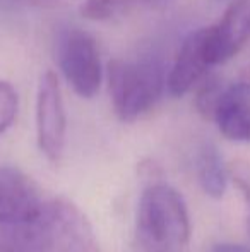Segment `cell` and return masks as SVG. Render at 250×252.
<instances>
[{
  "label": "cell",
  "mask_w": 250,
  "mask_h": 252,
  "mask_svg": "<svg viewBox=\"0 0 250 252\" xmlns=\"http://www.w3.org/2000/svg\"><path fill=\"white\" fill-rule=\"evenodd\" d=\"M9 232L23 252H103L87 216L65 197L45 199L33 221Z\"/></svg>",
  "instance_id": "cell-1"
},
{
  "label": "cell",
  "mask_w": 250,
  "mask_h": 252,
  "mask_svg": "<svg viewBox=\"0 0 250 252\" xmlns=\"http://www.w3.org/2000/svg\"><path fill=\"white\" fill-rule=\"evenodd\" d=\"M189 209L167 182L146 184L136 216V240L140 252H184L189 246Z\"/></svg>",
  "instance_id": "cell-2"
},
{
  "label": "cell",
  "mask_w": 250,
  "mask_h": 252,
  "mask_svg": "<svg viewBox=\"0 0 250 252\" xmlns=\"http://www.w3.org/2000/svg\"><path fill=\"white\" fill-rule=\"evenodd\" d=\"M167 88L163 65L153 57L115 59L108 63V91L122 122H134L160 101Z\"/></svg>",
  "instance_id": "cell-3"
},
{
  "label": "cell",
  "mask_w": 250,
  "mask_h": 252,
  "mask_svg": "<svg viewBox=\"0 0 250 252\" xmlns=\"http://www.w3.org/2000/svg\"><path fill=\"white\" fill-rule=\"evenodd\" d=\"M57 60L67 84L81 98H93L100 91L103 69L100 50L86 31L67 30L57 45Z\"/></svg>",
  "instance_id": "cell-4"
},
{
  "label": "cell",
  "mask_w": 250,
  "mask_h": 252,
  "mask_svg": "<svg viewBox=\"0 0 250 252\" xmlns=\"http://www.w3.org/2000/svg\"><path fill=\"white\" fill-rule=\"evenodd\" d=\"M65 108L60 83L55 72L41 74L36 93V139L40 151L50 161H58L65 148Z\"/></svg>",
  "instance_id": "cell-5"
},
{
  "label": "cell",
  "mask_w": 250,
  "mask_h": 252,
  "mask_svg": "<svg viewBox=\"0 0 250 252\" xmlns=\"http://www.w3.org/2000/svg\"><path fill=\"white\" fill-rule=\"evenodd\" d=\"M45 199L31 177L14 166H0V225L16 230L36 218Z\"/></svg>",
  "instance_id": "cell-6"
},
{
  "label": "cell",
  "mask_w": 250,
  "mask_h": 252,
  "mask_svg": "<svg viewBox=\"0 0 250 252\" xmlns=\"http://www.w3.org/2000/svg\"><path fill=\"white\" fill-rule=\"evenodd\" d=\"M250 38V0H235L216 24L204 28V50L211 65L231 60Z\"/></svg>",
  "instance_id": "cell-7"
},
{
  "label": "cell",
  "mask_w": 250,
  "mask_h": 252,
  "mask_svg": "<svg viewBox=\"0 0 250 252\" xmlns=\"http://www.w3.org/2000/svg\"><path fill=\"white\" fill-rule=\"evenodd\" d=\"M214 122L226 139L250 143V83L240 81L223 86L214 106Z\"/></svg>",
  "instance_id": "cell-8"
},
{
  "label": "cell",
  "mask_w": 250,
  "mask_h": 252,
  "mask_svg": "<svg viewBox=\"0 0 250 252\" xmlns=\"http://www.w3.org/2000/svg\"><path fill=\"white\" fill-rule=\"evenodd\" d=\"M211 63L204 50V28L192 31L182 43L171 70L167 77V88L173 96H184L209 74Z\"/></svg>",
  "instance_id": "cell-9"
},
{
  "label": "cell",
  "mask_w": 250,
  "mask_h": 252,
  "mask_svg": "<svg viewBox=\"0 0 250 252\" xmlns=\"http://www.w3.org/2000/svg\"><path fill=\"white\" fill-rule=\"evenodd\" d=\"M195 168L204 192L213 199H221L226 190L230 175H228V166L223 163L216 146L206 143L199 148L195 156Z\"/></svg>",
  "instance_id": "cell-10"
},
{
  "label": "cell",
  "mask_w": 250,
  "mask_h": 252,
  "mask_svg": "<svg viewBox=\"0 0 250 252\" xmlns=\"http://www.w3.org/2000/svg\"><path fill=\"white\" fill-rule=\"evenodd\" d=\"M134 5V0H83L79 12L84 19L89 21H111L124 16Z\"/></svg>",
  "instance_id": "cell-11"
},
{
  "label": "cell",
  "mask_w": 250,
  "mask_h": 252,
  "mask_svg": "<svg viewBox=\"0 0 250 252\" xmlns=\"http://www.w3.org/2000/svg\"><path fill=\"white\" fill-rule=\"evenodd\" d=\"M195 88H197V93H195L197 112L206 120H211L214 106H216V101L221 94V90H223V83H221L216 76H209V74H207Z\"/></svg>",
  "instance_id": "cell-12"
},
{
  "label": "cell",
  "mask_w": 250,
  "mask_h": 252,
  "mask_svg": "<svg viewBox=\"0 0 250 252\" xmlns=\"http://www.w3.org/2000/svg\"><path fill=\"white\" fill-rule=\"evenodd\" d=\"M17 93L9 81H0V136L12 126L17 115Z\"/></svg>",
  "instance_id": "cell-13"
},
{
  "label": "cell",
  "mask_w": 250,
  "mask_h": 252,
  "mask_svg": "<svg viewBox=\"0 0 250 252\" xmlns=\"http://www.w3.org/2000/svg\"><path fill=\"white\" fill-rule=\"evenodd\" d=\"M228 175L231 177L235 186H237L238 189H240V192L244 194L245 202H247V206H249L247 226H249V235H250V165H245V163H233V165H228Z\"/></svg>",
  "instance_id": "cell-14"
},
{
  "label": "cell",
  "mask_w": 250,
  "mask_h": 252,
  "mask_svg": "<svg viewBox=\"0 0 250 252\" xmlns=\"http://www.w3.org/2000/svg\"><path fill=\"white\" fill-rule=\"evenodd\" d=\"M137 172H139V177L142 179L144 186L163 180V170H161V166L154 159H144V161H140Z\"/></svg>",
  "instance_id": "cell-15"
},
{
  "label": "cell",
  "mask_w": 250,
  "mask_h": 252,
  "mask_svg": "<svg viewBox=\"0 0 250 252\" xmlns=\"http://www.w3.org/2000/svg\"><path fill=\"white\" fill-rule=\"evenodd\" d=\"M214 252H250V249L238 244H220L214 247Z\"/></svg>",
  "instance_id": "cell-16"
},
{
  "label": "cell",
  "mask_w": 250,
  "mask_h": 252,
  "mask_svg": "<svg viewBox=\"0 0 250 252\" xmlns=\"http://www.w3.org/2000/svg\"><path fill=\"white\" fill-rule=\"evenodd\" d=\"M0 252H23L14 244H0Z\"/></svg>",
  "instance_id": "cell-17"
}]
</instances>
